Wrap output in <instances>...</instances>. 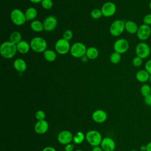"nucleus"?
Here are the masks:
<instances>
[{
    "label": "nucleus",
    "mask_w": 151,
    "mask_h": 151,
    "mask_svg": "<svg viewBox=\"0 0 151 151\" xmlns=\"http://www.w3.org/2000/svg\"><path fill=\"white\" fill-rule=\"evenodd\" d=\"M129 48V43L128 41L124 38H119L117 40L114 44L113 48L114 51L122 54L126 52Z\"/></svg>",
    "instance_id": "nucleus-9"
},
{
    "label": "nucleus",
    "mask_w": 151,
    "mask_h": 151,
    "mask_svg": "<svg viewBox=\"0 0 151 151\" xmlns=\"http://www.w3.org/2000/svg\"><path fill=\"white\" fill-rule=\"evenodd\" d=\"M137 37L142 41L147 40L151 35V28L146 24H142L139 27L137 31Z\"/></svg>",
    "instance_id": "nucleus-10"
},
{
    "label": "nucleus",
    "mask_w": 151,
    "mask_h": 151,
    "mask_svg": "<svg viewBox=\"0 0 151 151\" xmlns=\"http://www.w3.org/2000/svg\"><path fill=\"white\" fill-rule=\"evenodd\" d=\"M102 139L101 134L97 130H90L86 133V141L93 147L100 145Z\"/></svg>",
    "instance_id": "nucleus-3"
},
{
    "label": "nucleus",
    "mask_w": 151,
    "mask_h": 151,
    "mask_svg": "<svg viewBox=\"0 0 151 151\" xmlns=\"http://www.w3.org/2000/svg\"><path fill=\"white\" fill-rule=\"evenodd\" d=\"M73 139V135L69 130H63L61 131L58 136L57 140L58 142L63 145H66L70 143Z\"/></svg>",
    "instance_id": "nucleus-12"
},
{
    "label": "nucleus",
    "mask_w": 151,
    "mask_h": 151,
    "mask_svg": "<svg viewBox=\"0 0 151 151\" xmlns=\"http://www.w3.org/2000/svg\"><path fill=\"white\" fill-rule=\"evenodd\" d=\"M149 81L151 83V74H150L149 76Z\"/></svg>",
    "instance_id": "nucleus-44"
},
{
    "label": "nucleus",
    "mask_w": 151,
    "mask_h": 151,
    "mask_svg": "<svg viewBox=\"0 0 151 151\" xmlns=\"http://www.w3.org/2000/svg\"><path fill=\"white\" fill-rule=\"evenodd\" d=\"M143 24L149 26L151 25V13L145 15L143 19Z\"/></svg>",
    "instance_id": "nucleus-34"
},
{
    "label": "nucleus",
    "mask_w": 151,
    "mask_h": 151,
    "mask_svg": "<svg viewBox=\"0 0 151 151\" xmlns=\"http://www.w3.org/2000/svg\"><path fill=\"white\" fill-rule=\"evenodd\" d=\"M74 151H84V150H81V149H77V150H74Z\"/></svg>",
    "instance_id": "nucleus-46"
},
{
    "label": "nucleus",
    "mask_w": 151,
    "mask_h": 151,
    "mask_svg": "<svg viewBox=\"0 0 151 151\" xmlns=\"http://www.w3.org/2000/svg\"><path fill=\"white\" fill-rule=\"evenodd\" d=\"M30 27L33 31L37 32H40L44 30L43 22L39 20H33L30 24Z\"/></svg>",
    "instance_id": "nucleus-21"
},
{
    "label": "nucleus",
    "mask_w": 151,
    "mask_h": 151,
    "mask_svg": "<svg viewBox=\"0 0 151 151\" xmlns=\"http://www.w3.org/2000/svg\"><path fill=\"white\" fill-rule=\"evenodd\" d=\"M10 18L12 22L17 26H21L27 21L25 13L18 8H15L11 11Z\"/></svg>",
    "instance_id": "nucleus-4"
},
{
    "label": "nucleus",
    "mask_w": 151,
    "mask_h": 151,
    "mask_svg": "<svg viewBox=\"0 0 151 151\" xmlns=\"http://www.w3.org/2000/svg\"><path fill=\"white\" fill-rule=\"evenodd\" d=\"M93 120L97 123H102L107 119V113L101 109H98L93 111L91 115Z\"/></svg>",
    "instance_id": "nucleus-14"
},
{
    "label": "nucleus",
    "mask_w": 151,
    "mask_h": 151,
    "mask_svg": "<svg viewBox=\"0 0 151 151\" xmlns=\"http://www.w3.org/2000/svg\"><path fill=\"white\" fill-rule=\"evenodd\" d=\"M44 57L47 61L52 62L55 60L57 58V54L55 52L52 50H46L43 52Z\"/></svg>",
    "instance_id": "nucleus-24"
},
{
    "label": "nucleus",
    "mask_w": 151,
    "mask_h": 151,
    "mask_svg": "<svg viewBox=\"0 0 151 151\" xmlns=\"http://www.w3.org/2000/svg\"><path fill=\"white\" fill-rule=\"evenodd\" d=\"M90 15H91V17L93 19H99L101 17V16L103 15V14H102V12H101V9H98V8H96V9H94L91 11V12L90 13Z\"/></svg>",
    "instance_id": "nucleus-29"
},
{
    "label": "nucleus",
    "mask_w": 151,
    "mask_h": 151,
    "mask_svg": "<svg viewBox=\"0 0 151 151\" xmlns=\"http://www.w3.org/2000/svg\"><path fill=\"white\" fill-rule=\"evenodd\" d=\"M86 55L90 60H94L99 56V51L96 47H90L87 48Z\"/></svg>",
    "instance_id": "nucleus-23"
},
{
    "label": "nucleus",
    "mask_w": 151,
    "mask_h": 151,
    "mask_svg": "<svg viewBox=\"0 0 151 151\" xmlns=\"http://www.w3.org/2000/svg\"><path fill=\"white\" fill-rule=\"evenodd\" d=\"M140 93L143 97L151 94V87L147 84H143L140 87Z\"/></svg>",
    "instance_id": "nucleus-27"
},
{
    "label": "nucleus",
    "mask_w": 151,
    "mask_h": 151,
    "mask_svg": "<svg viewBox=\"0 0 151 151\" xmlns=\"http://www.w3.org/2000/svg\"><path fill=\"white\" fill-rule=\"evenodd\" d=\"M146 147H147L146 151H151V141L149 142L146 145Z\"/></svg>",
    "instance_id": "nucleus-40"
},
{
    "label": "nucleus",
    "mask_w": 151,
    "mask_h": 151,
    "mask_svg": "<svg viewBox=\"0 0 151 151\" xmlns=\"http://www.w3.org/2000/svg\"><path fill=\"white\" fill-rule=\"evenodd\" d=\"M81 58V61L83 62H87L88 61V58L86 55H84L83 57H82Z\"/></svg>",
    "instance_id": "nucleus-42"
},
{
    "label": "nucleus",
    "mask_w": 151,
    "mask_h": 151,
    "mask_svg": "<svg viewBox=\"0 0 151 151\" xmlns=\"http://www.w3.org/2000/svg\"><path fill=\"white\" fill-rule=\"evenodd\" d=\"M42 0H29V1H31V2L34 3V4H38L40 2H41Z\"/></svg>",
    "instance_id": "nucleus-43"
},
{
    "label": "nucleus",
    "mask_w": 151,
    "mask_h": 151,
    "mask_svg": "<svg viewBox=\"0 0 151 151\" xmlns=\"http://www.w3.org/2000/svg\"><path fill=\"white\" fill-rule=\"evenodd\" d=\"M17 51L21 54H27L31 48L30 44L26 41L22 40L19 42H18L17 45Z\"/></svg>",
    "instance_id": "nucleus-19"
},
{
    "label": "nucleus",
    "mask_w": 151,
    "mask_h": 151,
    "mask_svg": "<svg viewBox=\"0 0 151 151\" xmlns=\"http://www.w3.org/2000/svg\"><path fill=\"white\" fill-rule=\"evenodd\" d=\"M29 44L31 48L36 52H44L47 47L46 40L40 37H35L32 38Z\"/></svg>",
    "instance_id": "nucleus-2"
},
{
    "label": "nucleus",
    "mask_w": 151,
    "mask_h": 151,
    "mask_svg": "<svg viewBox=\"0 0 151 151\" xmlns=\"http://www.w3.org/2000/svg\"><path fill=\"white\" fill-rule=\"evenodd\" d=\"M121 58H122L121 54L114 51V52H112L111 54L110 55V61L111 63L116 64H118L120 61Z\"/></svg>",
    "instance_id": "nucleus-28"
},
{
    "label": "nucleus",
    "mask_w": 151,
    "mask_h": 151,
    "mask_svg": "<svg viewBox=\"0 0 151 151\" xmlns=\"http://www.w3.org/2000/svg\"><path fill=\"white\" fill-rule=\"evenodd\" d=\"M146 150H147L146 145H142L140 147V151H146Z\"/></svg>",
    "instance_id": "nucleus-41"
},
{
    "label": "nucleus",
    "mask_w": 151,
    "mask_h": 151,
    "mask_svg": "<svg viewBox=\"0 0 151 151\" xmlns=\"http://www.w3.org/2000/svg\"><path fill=\"white\" fill-rule=\"evenodd\" d=\"M17 49L15 44L11 41H5L2 42L0 47V54L5 59L12 58L17 53Z\"/></svg>",
    "instance_id": "nucleus-1"
},
{
    "label": "nucleus",
    "mask_w": 151,
    "mask_h": 151,
    "mask_svg": "<svg viewBox=\"0 0 151 151\" xmlns=\"http://www.w3.org/2000/svg\"><path fill=\"white\" fill-rule=\"evenodd\" d=\"M92 151H104V150L102 149V148L100 146H98L94 147L93 149H92Z\"/></svg>",
    "instance_id": "nucleus-39"
},
{
    "label": "nucleus",
    "mask_w": 151,
    "mask_h": 151,
    "mask_svg": "<svg viewBox=\"0 0 151 151\" xmlns=\"http://www.w3.org/2000/svg\"><path fill=\"white\" fill-rule=\"evenodd\" d=\"M144 102L146 106L151 107V94L144 97Z\"/></svg>",
    "instance_id": "nucleus-36"
},
{
    "label": "nucleus",
    "mask_w": 151,
    "mask_h": 151,
    "mask_svg": "<svg viewBox=\"0 0 151 151\" xmlns=\"http://www.w3.org/2000/svg\"><path fill=\"white\" fill-rule=\"evenodd\" d=\"M38 12L37 10L33 7H29L27 9L25 12V15L27 19V21L34 20L37 16Z\"/></svg>",
    "instance_id": "nucleus-22"
},
{
    "label": "nucleus",
    "mask_w": 151,
    "mask_h": 151,
    "mask_svg": "<svg viewBox=\"0 0 151 151\" xmlns=\"http://www.w3.org/2000/svg\"><path fill=\"white\" fill-rule=\"evenodd\" d=\"M49 128V124L45 120H38L34 126L35 132L39 134H43L45 133Z\"/></svg>",
    "instance_id": "nucleus-16"
},
{
    "label": "nucleus",
    "mask_w": 151,
    "mask_h": 151,
    "mask_svg": "<svg viewBox=\"0 0 151 151\" xmlns=\"http://www.w3.org/2000/svg\"><path fill=\"white\" fill-rule=\"evenodd\" d=\"M84 139H86V134L83 132H77L74 136L73 141L74 143L77 145H79L82 143Z\"/></svg>",
    "instance_id": "nucleus-25"
},
{
    "label": "nucleus",
    "mask_w": 151,
    "mask_h": 151,
    "mask_svg": "<svg viewBox=\"0 0 151 151\" xmlns=\"http://www.w3.org/2000/svg\"><path fill=\"white\" fill-rule=\"evenodd\" d=\"M139 26L137 24L131 20H129L125 22V30L129 34H136L138 30Z\"/></svg>",
    "instance_id": "nucleus-20"
},
{
    "label": "nucleus",
    "mask_w": 151,
    "mask_h": 151,
    "mask_svg": "<svg viewBox=\"0 0 151 151\" xmlns=\"http://www.w3.org/2000/svg\"><path fill=\"white\" fill-rule=\"evenodd\" d=\"M130 151H136L135 149H132Z\"/></svg>",
    "instance_id": "nucleus-47"
},
{
    "label": "nucleus",
    "mask_w": 151,
    "mask_h": 151,
    "mask_svg": "<svg viewBox=\"0 0 151 151\" xmlns=\"http://www.w3.org/2000/svg\"><path fill=\"white\" fill-rule=\"evenodd\" d=\"M41 4L44 9H50L52 7L53 2L52 0H42Z\"/></svg>",
    "instance_id": "nucleus-30"
},
{
    "label": "nucleus",
    "mask_w": 151,
    "mask_h": 151,
    "mask_svg": "<svg viewBox=\"0 0 151 151\" xmlns=\"http://www.w3.org/2000/svg\"><path fill=\"white\" fill-rule=\"evenodd\" d=\"M110 32L114 37L120 35L125 30V22L121 19L114 21L110 26Z\"/></svg>",
    "instance_id": "nucleus-6"
},
{
    "label": "nucleus",
    "mask_w": 151,
    "mask_h": 151,
    "mask_svg": "<svg viewBox=\"0 0 151 151\" xmlns=\"http://www.w3.org/2000/svg\"><path fill=\"white\" fill-rule=\"evenodd\" d=\"M143 60L142 58L138 57V56H136L134 57L133 60H132V64L133 66L138 67L142 65V64H143Z\"/></svg>",
    "instance_id": "nucleus-31"
},
{
    "label": "nucleus",
    "mask_w": 151,
    "mask_h": 151,
    "mask_svg": "<svg viewBox=\"0 0 151 151\" xmlns=\"http://www.w3.org/2000/svg\"><path fill=\"white\" fill-rule=\"evenodd\" d=\"M22 40V35L20 32L18 31H14L12 32L9 36V41L12 43L17 45L18 42H19Z\"/></svg>",
    "instance_id": "nucleus-26"
},
{
    "label": "nucleus",
    "mask_w": 151,
    "mask_h": 151,
    "mask_svg": "<svg viewBox=\"0 0 151 151\" xmlns=\"http://www.w3.org/2000/svg\"><path fill=\"white\" fill-rule=\"evenodd\" d=\"M87 48L86 45L80 42H77L71 45L70 48V54L75 58H81L86 55Z\"/></svg>",
    "instance_id": "nucleus-5"
},
{
    "label": "nucleus",
    "mask_w": 151,
    "mask_h": 151,
    "mask_svg": "<svg viewBox=\"0 0 151 151\" xmlns=\"http://www.w3.org/2000/svg\"><path fill=\"white\" fill-rule=\"evenodd\" d=\"M45 116H46L45 113L42 110H39L37 111L35 114V117L37 120H45Z\"/></svg>",
    "instance_id": "nucleus-32"
},
{
    "label": "nucleus",
    "mask_w": 151,
    "mask_h": 151,
    "mask_svg": "<svg viewBox=\"0 0 151 151\" xmlns=\"http://www.w3.org/2000/svg\"><path fill=\"white\" fill-rule=\"evenodd\" d=\"M151 50L148 44L143 41L139 42L135 48V52L137 56L145 59L147 58L150 54Z\"/></svg>",
    "instance_id": "nucleus-7"
},
{
    "label": "nucleus",
    "mask_w": 151,
    "mask_h": 151,
    "mask_svg": "<svg viewBox=\"0 0 151 151\" xmlns=\"http://www.w3.org/2000/svg\"><path fill=\"white\" fill-rule=\"evenodd\" d=\"M44 31L50 32L55 29L57 25V19L52 15L48 16L43 21Z\"/></svg>",
    "instance_id": "nucleus-13"
},
{
    "label": "nucleus",
    "mask_w": 151,
    "mask_h": 151,
    "mask_svg": "<svg viewBox=\"0 0 151 151\" xmlns=\"http://www.w3.org/2000/svg\"><path fill=\"white\" fill-rule=\"evenodd\" d=\"M74 148V144L70 143H68L64 146V150L65 151H73Z\"/></svg>",
    "instance_id": "nucleus-37"
},
{
    "label": "nucleus",
    "mask_w": 151,
    "mask_h": 151,
    "mask_svg": "<svg viewBox=\"0 0 151 151\" xmlns=\"http://www.w3.org/2000/svg\"><path fill=\"white\" fill-rule=\"evenodd\" d=\"M145 68L150 74H151V58L146 62L145 64Z\"/></svg>",
    "instance_id": "nucleus-35"
},
{
    "label": "nucleus",
    "mask_w": 151,
    "mask_h": 151,
    "mask_svg": "<svg viewBox=\"0 0 151 151\" xmlns=\"http://www.w3.org/2000/svg\"><path fill=\"white\" fill-rule=\"evenodd\" d=\"M73 36V33L72 31L70 29H67L63 33V38L69 41L70 40H71L72 39Z\"/></svg>",
    "instance_id": "nucleus-33"
},
{
    "label": "nucleus",
    "mask_w": 151,
    "mask_h": 151,
    "mask_svg": "<svg viewBox=\"0 0 151 151\" xmlns=\"http://www.w3.org/2000/svg\"><path fill=\"white\" fill-rule=\"evenodd\" d=\"M149 7L150 9L151 10V1L150 2V3H149Z\"/></svg>",
    "instance_id": "nucleus-45"
},
{
    "label": "nucleus",
    "mask_w": 151,
    "mask_h": 151,
    "mask_svg": "<svg viewBox=\"0 0 151 151\" xmlns=\"http://www.w3.org/2000/svg\"><path fill=\"white\" fill-rule=\"evenodd\" d=\"M14 68L19 73L24 72L27 69V64L22 58H17L13 63Z\"/></svg>",
    "instance_id": "nucleus-18"
},
{
    "label": "nucleus",
    "mask_w": 151,
    "mask_h": 151,
    "mask_svg": "<svg viewBox=\"0 0 151 151\" xmlns=\"http://www.w3.org/2000/svg\"><path fill=\"white\" fill-rule=\"evenodd\" d=\"M71 45L68 41L64 38H60L55 44V50L60 54H65L70 51Z\"/></svg>",
    "instance_id": "nucleus-8"
},
{
    "label": "nucleus",
    "mask_w": 151,
    "mask_h": 151,
    "mask_svg": "<svg viewBox=\"0 0 151 151\" xmlns=\"http://www.w3.org/2000/svg\"><path fill=\"white\" fill-rule=\"evenodd\" d=\"M101 11L105 17H110L116 12V6L112 2H106L101 6Z\"/></svg>",
    "instance_id": "nucleus-11"
},
{
    "label": "nucleus",
    "mask_w": 151,
    "mask_h": 151,
    "mask_svg": "<svg viewBox=\"0 0 151 151\" xmlns=\"http://www.w3.org/2000/svg\"><path fill=\"white\" fill-rule=\"evenodd\" d=\"M100 147L104 151H114L116 148V143L112 138L106 137L103 138Z\"/></svg>",
    "instance_id": "nucleus-15"
},
{
    "label": "nucleus",
    "mask_w": 151,
    "mask_h": 151,
    "mask_svg": "<svg viewBox=\"0 0 151 151\" xmlns=\"http://www.w3.org/2000/svg\"><path fill=\"white\" fill-rule=\"evenodd\" d=\"M150 74L145 69L140 70L136 73V80L140 83H146L149 81Z\"/></svg>",
    "instance_id": "nucleus-17"
},
{
    "label": "nucleus",
    "mask_w": 151,
    "mask_h": 151,
    "mask_svg": "<svg viewBox=\"0 0 151 151\" xmlns=\"http://www.w3.org/2000/svg\"><path fill=\"white\" fill-rule=\"evenodd\" d=\"M42 151H57V150L52 146H46L42 149Z\"/></svg>",
    "instance_id": "nucleus-38"
}]
</instances>
